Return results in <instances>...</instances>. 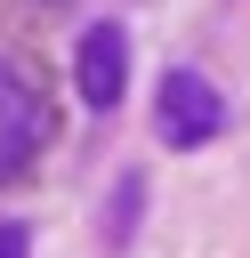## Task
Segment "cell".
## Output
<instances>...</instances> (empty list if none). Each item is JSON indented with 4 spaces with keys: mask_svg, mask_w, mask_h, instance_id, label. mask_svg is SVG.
Returning a JSON list of instances; mask_svg holds the SVG:
<instances>
[{
    "mask_svg": "<svg viewBox=\"0 0 250 258\" xmlns=\"http://www.w3.org/2000/svg\"><path fill=\"white\" fill-rule=\"evenodd\" d=\"M153 121H161V145L194 153V145H210V137L226 129V97H218V81H210V73L177 64V73L161 81V105H153Z\"/></svg>",
    "mask_w": 250,
    "mask_h": 258,
    "instance_id": "obj_1",
    "label": "cell"
},
{
    "mask_svg": "<svg viewBox=\"0 0 250 258\" xmlns=\"http://www.w3.org/2000/svg\"><path fill=\"white\" fill-rule=\"evenodd\" d=\"M40 145H48V105H40L32 73L0 56V185H8V177H24Z\"/></svg>",
    "mask_w": 250,
    "mask_h": 258,
    "instance_id": "obj_2",
    "label": "cell"
},
{
    "mask_svg": "<svg viewBox=\"0 0 250 258\" xmlns=\"http://www.w3.org/2000/svg\"><path fill=\"white\" fill-rule=\"evenodd\" d=\"M73 89H81V105H121V89H129V32L105 16V24H89L81 32V48H73Z\"/></svg>",
    "mask_w": 250,
    "mask_h": 258,
    "instance_id": "obj_3",
    "label": "cell"
},
{
    "mask_svg": "<svg viewBox=\"0 0 250 258\" xmlns=\"http://www.w3.org/2000/svg\"><path fill=\"white\" fill-rule=\"evenodd\" d=\"M0 258H32V234L24 226H0Z\"/></svg>",
    "mask_w": 250,
    "mask_h": 258,
    "instance_id": "obj_4",
    "label": "cell"
}]
</instances>
